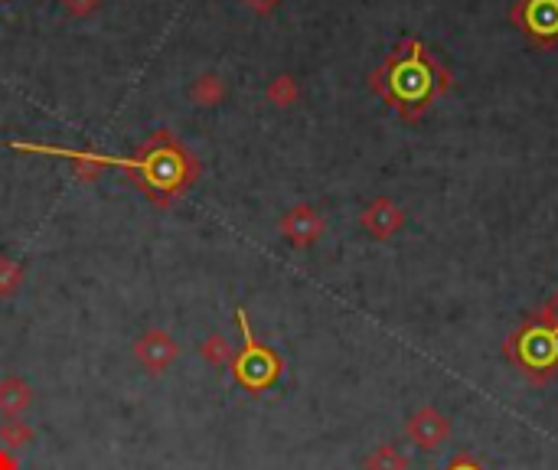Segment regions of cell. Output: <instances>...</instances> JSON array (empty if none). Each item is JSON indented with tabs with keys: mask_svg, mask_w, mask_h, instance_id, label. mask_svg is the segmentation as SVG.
Instances as JSON below:
<instances>
[{
	"mask_svg": "<svg viewBox=\"0 0 558 470\" xmlns=\"http://www.w3.org/2000/svg\"><path fill=\"white\" fill-rule=\"evenodd\" d=\"M17 151H30V154H49V157H72V160H95V164L105 167H131L141 170L147 183H157V187H177L180 183V157L177 154H154L147 160H124V157H102V154H79L69 151V147H46V144H27L17 141Z\"/></svg>",
	"mask_w": 558,
	"mask_h": 470,
	"instance_id": "obj_1",
	"label": "cell"
},
{
	"mask_svg": "<svg viewBox=\"0 0 558 470\" xmlns=\"http://www.w3.org/2000/svg\"><path fill=\"white\" fill-rule=\"evenodd\" d=\"M526 23L536 36H555L558 33V0H529Z\"/></svg>",
	"mask_w": 558,
	"mask_h": 470,
	"instance_id": "obj_2",
	"label": "cell"
},
{
	"mask_svg": "<svg viewBox=\"0 0 558 470\" xmlns=\"http://www.w3.org/2000/svg\"><path fill=\"white\" fill-rule=\"evenodd\" d=\"M395 89H399L402 95H421L428 89V72L421 69L418 59L399 66V72H395Z\"/></svg>",
	"mask_w": 558,
	"mask_h": 470,
	"instance_id": "obj_3",
	"label": "cell"
}]
</instances>
